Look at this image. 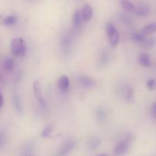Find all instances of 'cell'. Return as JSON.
Listing matches in <instances>:
<instances>
[{
	"instance_id": "cell-5",
	"label": "cell",
	"mask_w": 156,
	"mask_h": 156,
	"mask_svg": "<svg viewBox=\"0 0 156 156\" xmlns=\"http://www.w3.org/2000/svg\"><path fill=\"white\" fill-rule=\"evenodd\" d=\"M78 81L79 84L86 88H91L95 86V82L91 78L85 75H79L78 76Z\"/></svg>"
},
{
	"instance_id": "cell-15",
	"label": "cell",
	"mask_w": 156,
	"mask_h": 156,
	"mask_svg": "<svg viewBox=\"0 0 156 156\" xmlns=\"http://www.w3.org/2000/svg\"><path fill=\"white\" fill-rule=\"evenodd\" d=\"M155 32H156V21L150 23L143 28V34H144L145 35L151 34Z\"/></svg>"
},
{
	"instance_id": "cell-17",
	"label": "cell",
	"mask_w": 156,
	"mask_h": 156,
	"mask_svg": "<svg viewBox=\"0 0 156 156\" xmlns=\"http://www.w3.org/2000/svg\"><path fill=\"white\" fill-rule=\"evenodd\" d=\"M53 130H54V125L50 123V124H48L44 128V130L41 133V135L44 137H46V138H50V137H51Z\"/></svg>"
},
{
	"instance_id": "cell-12",
	"label": "cell",
	"mask_w": 156,
	"mask_h": 156,
	"mask_svg": "<svg viewBox=\"0 0 156 156\" xmlns=\"http://www.w3.org/2000/svg\"><path fill=\"white\" fill-rule=\"evenodd\" d=\"M101 144V141L98 137H91L89 140L88 141V143H87V146H88V148L89 149V150L91 151H94L99 147Z\"/></svg>"
},
{
	"instance_id": "cell-20",
	"label": "cell",
	"mask_w": 156,
	"mask_h": 156,
	"mask_svg": "<svg viewBox=\"0 0 156 156\" xmlns=\"http://www.w3.org/2000/svg\"><path fill=\"white\" fill-rule=\"evenodd\" d=\"M120 4H121L122 8H123L126 12H132V11H133L134 9H135L134 5L129 1L124 0V1H122L121 2H120Z\"/></svg>"
},
{
	"instance_id": "cell-11",
	"label": "cell",
	"mask_w": 156,
	"mask_h": 156,
	"mask_svg": "<svg viewBox=\"0 0 156 156\" xmlns=\"http://www.w3.org/2000/svg\"><path fill=\"white\" fill-rule=\"evenodd\" d=\"M2 66L5 71H13L14 69H15V61H14L13 58L10 57V56H7V57L3 60Z\"/></svg>"
},
{
	"instance_id": "cell-2",
	"label": "cell",
	"mask_w": 156,
	"mask_h": 156,
	"mask_svg": "<svg viewBox=\"0 0 156 156\" xmlns=\"http://www.w3.org/2000/svg\"><path fill=\"white\" fill-rule=\"evenodd\" d=\"M72 38L71 36H69L67 34L62 35L61 37L60 40V45L61 48H62V52L65 55H67L71 51V47H72Z\"/></svg>"
},
{
	"instance_id": "cell-7",
	"label": "cell",
	"mask_w": 156,
	"mask_h": 156,
	"mask_svg": "<svg viewBox=\"0 0 156 156\" xmlns=\"http://www.w3.org/2000/svg\"><path fill=\"white\" fill-rule=\"evenodd\" d=\"M81 12H82V15L84 21H89L91 19V18H92L93 9L90 5H84L82 10H81Z\"/></svg>"
},
{
	"instance_id": "cell-27",
	"label": "cell",
	"mask_w": 156,
	"mask_h": 156,
	"mask_svg": "<svg viewBox=\"0 0 156 156\" xmlns=\"http://www.w3.org/2000/svg\"><path fill=\"white\" fill-rule=\"evenodd\" d=\"M146 85H147V87L149 88V89L153 90L154 88H155V87H156V81L153 79H149V80L147 81V83H146Z\"/></svg>"
},
{
	"instance_id": "cell-21",
	"label": "cell",
	"mask_w": 156,
	"mask_h": 156,
	"mask_svg": "<svg viewBox=\"0 0 156 156\" xmlns=\"http://www.w3.org/2000/svg\"><path fill=\"white\" fill-rule=\"evenodd\" d=\"M96 117L98 121L102 122L106 118V112L103 108H98L96 111Z\"/></svg>"
},
{
	"instance_id": "cell-10",
	"label": "cell",
	"mask_w": 156,
	"mask_h": 156,
	"mask_svg": "<svg viewBox=\"0 0 156 156\" xmlns=\"http://www.w3.org/2000/svg\"><path fill=\"white\" fill-rule=\"evenodd\" d=\"M150 7L149 5H142L138 6L135 10L136 14L140 17L147 16L150 14Z\"/></svg>"
},
{
	"instance_id": "cell-9",
	"label": "cell",
	"mask_w": 156,
	"mask_h": 156,
	"mask_svg": "<svg viewBox=\"0 0 156 156\" xmlns=\"http://www.w3.org/2000/svg\"><path fill=\"white\" fill-rule=\"evenodd\" d=\"M138 61L140 63V65L143 66L148 67L150 66L151 65V57L149 54L146 53H142L139 55Z\"/></svg>"
},
{
	"instance_id": "cell-3",
	"label": "cell",
	"mask_w": 156,
	"mask_h": 156,
	"mask_svg": "<svg viewBox=\"0 0 156 156\" xmlns=\"http://www.w3.org/2000/svg\"><path fill=\"white\" fill-rule=\"evenodd\" d=\"M76 145V142L75 140H69V141L66 142L62 147L59 149V152H58L57 155L56 156H66L68 154L70 153L72 150L75 148Z\"/></svg>"
},
{
	"instance_id": "cell-14",
	"label": "cell",
	"mask_w": 156,
	"mask_h": 156,
	"mask_svg": "<svg viewBox=\"0 0 156 156\" xmlns=\"http://www.w3.org/2000/svg\"><path fill=\"white\" fill-rule=\"evenodd\" d=\"M83 21V18H82L81 11L76 10V12H75L74 15H73V23H74L75 27H79Z\"/></svg>"
},
{
	"instance_id": "cell-16",
	"label": "cell",
	"mask_w": 156,
	"mask_h": 156,
	"mask_svg": "<svg viewBox=\"0 0 156 156\" xmlns=\"http://www.w3.org/2000/svg\"><path fill=\"white\" fill-rule=\"evenodd\" d=\"M131 37H132L133 41H134L135 42L137 43H140V44H143L146 39V37L144 34L142 33H139V32H135V33L131 35Z\"/></svg>"
},
{
	"instance_id": "cell-29",
	"label": "cell",
	"mask_w": 156,
	"mask_h": 156,
	"mask_svg": "<svg viewBox=\"0 0 156 156\" xmlns=\"http://www.w3.org/2000/svg\"><path fill=\"white\" fill-rule=\"evenodd\" d=\"M151 114H152V117L156 118V102L152 105V110H151Z\"/></svg>"
},
{
	"instance_id": "cell-19",
	"label": "cell",
	"mask_w": 156,
	"mask_h": 156,
	"mask_svg": "<svg viewBox=\"0 0 156 156\" xmlns=\"http://www.w3.org/2000/svg\"><path fill=\"white\" fill-rule=\"evenodd\" d=\"M110 39V44L111 47H115L119 43V40H120V35H119L118 31H115L111 37H109Z\"/></svg>"
},
{
	"instance_id": "cell-23",
	"label": "cell",
	"mask_w": 156,
	"mask_h": 156,
	"mask_svg": "<svg viewBox=\"0 0 156 156\" xmlns=\"http://www.w3.org/2000/svg\"><path fill=\"white\" fill-rule=\"evenodd\" d=\"M117 29H116V27H114V24H112V23H108L106 25V33H107V35H108V37H111V35L113 34L114 33L115 31H117Z\"/></svg>"
},
{
	"instance_id": "cell-32",
	"label": "cell",
	"mask_w": 156,
	"mask_h": 156,
	"mask_svg": "<svg viewBox=\"0 0 156 156\" xmlns=\"http://www.w3.org/2000/svg\"><path fill=\"white\" fill-rule=\"evenodd\" d=\"M98 156H108V154L104 153V154H101V155H98Z\"/></svg>"
},
{
	"instance_id": "cell-13",
	"label": "cell",
	"mask_w": 156,
	"mask_h": 156,
	"mask_svg": "<svg viewBox=\"0 0 156 156\" xmlns=\"http://www.w3.org/2000/svg\"><path fill=\"white\" fill-rule=\"evenodd\" d=\"M17 21H18V18H17L16 15H8V16H5L3 18L2 21V24L5 26H12L14 25L17 22Z\"/></svg>"
},
{
	"instance_id": "cell-8",
	"label": "cell",
	"mask_w": 156,
	"mask_h": 156,
	"mask_svg": "<svg viewBox=\"0 0 156 156\" xmlns=\"http://www.w3.org/2000/svg\"><path fill=\"white\" fill-rule=\"evenodd\" d=\"M69 77L66 76H62L59 77L58 80V87L59 90L62 91H66L69 87Z\"/></svg>"
},
{
	"instance_id": "cell-22",
	"label": "cell",
	"mask_w": 156,
	"mask_h": 156,
	"mask_svg": "<svg viewBox=\"0 0 156 156\" xmlns=\"http://www.w3.org/2000/svg\"><path fill=\"white\" fill-rule=\"evenodd\" d=\"M109 60V54L107 50H103L100 55V62L102 65H105Z\"/></svg>"
},
{
	"instance_id": "cell-4",
	"label": "cell",
	"mask_w": 156,
	"mask_h": 156,
	"mask_svg": "<svg viewBox=\"0 0 156 156\" xmlns=\"http://www.w3.org/2000/svg\"><path fill=\"white\" fill-rule=\"evenodd\" d=\"M129 148V143L125 140L120 142L114 149V155L115 156H123L127 152Z\"/></svg>"
},
{
	"instance_id": "cell-30",
	"label": "cell",
	"mask_w": 156,
	"mask_h": 156,
	"mask_svg": "<svg viewBox=\"0 0 156 156\" xmlns=\"http://www.w3.org/2000/svg\"><path fill=\"white\" fill-rule=\"evenodd\" d=\"M3 104H4V98H3V95L2 94L1 91H0V111H1L2 108Z\"/></svg>"
},
{
	"instance_id": "cell-25",
	"label": "cell",
	"mask_w": 156,
	"mask_h": 156,
	"mask_svg": "<svg viewBox=\"0 0 156 156\" xmlns=\"http://www.w3.org/2000/svg\"><path fill=\"white\" fill-rule=\"evenodd\" d=\"M126 100L131 101L134 98V91L132 88H129L126 92Z\"/></svg>"
},
{
	"instance_id": "cell-18",
	"label": "cell",
	"mask_w": 156,
	"mask_h": 156,
	"mask_svg": "<svg viewBox=\"0 0 156 156\" xmlns=\"http://www.w3.org/2000/svg\"><path fill=\"white\" fill-rule=\"evenodd\" d=\"M155 45H156V37L146 38V41L142 44V46H143L144 48H146V49L153 48Z\"/></svg>"
},
{
	"instance_id": "cell-1",
	"label": "cell",
	"mask_w": 156,
	"mask_h": 156,
	"mask_svg": "<svg viewBox=\"0 0 156 156\" xmlns=\"http://www.w3.org/2000/svg\"><path fill=\"white\" fill-rule=\"evenodd\" d=\"M27 47H26L25 43L24 40L20 37L14 38L11 42V51L12 53L15 56H24L26 53Z\"/></svg>"
},
{
	"instance_id": "cell-31",
	"label": "cell",
	"mask_w": 156,
	"mask_h": 156,
	"mask_svg": "<svg viewBox=\"0 0 156 156\" xmlns=\"http://www.w3.org/2000/svg\"><path fill=\"white\" fill-rule=\"evenodd\" d=\"M5 142V136L2 133H0V146L4 143Z\"/></svg>"
},
{
	"instance_id": "cell-6",
	"label": "cell",
	"mask_w": 156,
	"mask_h": 156,
	"mask_svg": "<svg viewBox=\"0 0 156 156\" xmlns=\"http://www.w3.org/2000/svg\"><path fill=\"white\" fill-rule=\"evenodd\" d=\"M33 91L34 93V95L39 101L40 103L43 105H45V101L42 95V91H41V85L38 81H34L33 83Z\"/></svg>"
},
{
	"instance_id": "cell-28",
	"label": "cell",
	"mask_w": 156,
	"mask_h": 156,
	"mask_svg": "<svg viewBox=\"0 0 156 156\" xmlns=\"http://www.w3.org/2000/svg\"><path fill=\"white\" fill-rule=\"evenodd\" d=\"M133 140H134L133 133H127L126 134V136H125V138L123 140H125V141L127 142L128 143H131Z\"/></svg>"
},
{
	"instance_id": "cell-26",
	"label": "cell",
	"mask_w": 156,
	"mask_h": 156,
	"mask_svg": "<svg viewBox=\"0 0 156 156\" xmlns=\"http://www.w3.org/2000/svg\"><path fill=\"white\" fill-rule=\"evenodd\" d=\"M14 104H15V108H16L17 111H21V104H20L19 98H18V96L16 93H15V95H14Z\"/></svg>"
},
{
	"instance_id": "cell-24",
	"label": "cell",
	"mask_w": 156,
	"mask_h": 156,
	"mask_svg": "<svg viewBox=\"0 0 156 156\" xmlns=\"http://www.w3.org/2000/svg\"><path fill=\"white\" fill-rule=\"evenodd\" d=\"M120 19H121L122 21H123L125 24H126V25H129V24H133V19L129 16V15H121Z\"/></svg>"
}]
</instances>
